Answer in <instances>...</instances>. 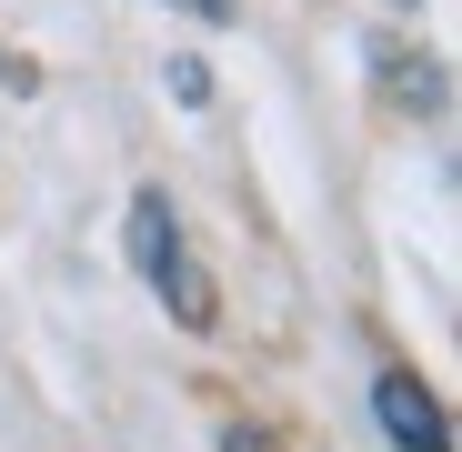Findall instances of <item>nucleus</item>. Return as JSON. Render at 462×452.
<instances>
[{"instance_id":"obj_3","label":"nucleus","mask_w":462,"mask_h":452,"mask_svg":"<svg viewBox=\"0 0 462 452\" xmlns=\"http://www.w3.org/2000/svg\"><path fill=\"white\" fill-rule=\"evenodd\" d=\"M162 81H171V101H181V111H201V101H211V70H201V60H171Z\"/></svg>"},{"instance_id":"obj_2","label":"nucleus","mask_w":462,"mask_h":452,"mask_svg":"<svg viewBox=\"0 0 462 452\" xmlns=\"http://www.w3.org/2000/svg\"><path fill=\"white\" fill-rule=\"evenodd\" d=\"M372 412H382V432H393L402 452H452V422H442L432 383H412V372H382V383H372Z\"/></svg>"},{"instance_id":"obj_1","label":"nucleus","mask_w":462,"mask_h":452,"mask_svg":"<svg viewBox=\"0 0 462 452\" xmlns=\"http://www.w3.org/2000/svg\"><path fill=\"white\" fill-rule=\"evenodd\" d=\"M131 272L162 291V312H171L181 332H221V291H211V272L191 262V242H181V221H171L162 191H131Z\"/></svg>"},{"instance_id":"obj_5","label":"nucleus","mask_w":462,"mask_h":452,"mask_svg":"<svg viewBox=\"0 0 462 452\" xmlns=\"http://www.w3.org/2000/svg\"><path fill=\"white\" fill-rule=\"evenodd\" d=\"M171 11H191V21H231V0H171Z\"/></svg>"},{"instance_id":"obj_4","label":"nucleus","mask_w":462,"mask_h":452,"mask_svg":"<svg viewBox=\"0 0 462 452\" xmlns=\"http://www.w3.org/2000/svg\"><path fill=\"white\" fill-rule=\"evenodd\" d=\"M221 452H282V442H272V432H252V422H231V432H221Z\"/></svg>"}]
</instances>
